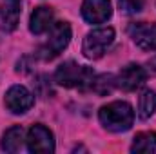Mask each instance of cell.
I'll use <instances>...</instances> for the list:
<instances>
[{"mask_svg": "<svg viewBox=\"0 0 156 154\" xmlns=\"http://www.w3.org/2000/svg\"><path fill=\"white\" fill-rule=\"evenodd\" d=\"M100 123L111 132L129 131L134 121V111L127 102H111L98 111Z\"/></svg>", "mask_w": 156, "mask_h": 154, "instance_id": "cell-1", "label": "cell"}, {"mask_svg": "<svg viewBox=\"0 0 156 154\" xmlns=\"http://www.w3.org/2000/svg\"><path fill=\"white\" fill-rule=\"evenodd\" d=\"M147 67H149V71H151L153 75H156V56H153V58L147 62Z\"/></svg>", "mask_w": 156, "mask_h": 154, "instance_id": "cell-17", "label": "cell"}, {"mask_svg": "<svg viewBox=\"0 0 156 154\" xmlns=\"http://www.w3.org/2000/svg\"><path fill=\"white\" fill-rule=\"evenodd\" d=\"M26 143H27L29 152H53L55 151L53 132L45 125H42V123H35L29 129Z\"/></svg>", "mask_w": 156, "mask_h": 154, "instance_id": "cell-6", "label": "cell"}, {"mask_svg": "<svg viewBox=\"0 0 156 154\" xmlns=\"http://www.w3.org/2000/svg\"><path fill=\"white\" fill-rule=\"evenodd\" d=\"M4 103H5L7 111H11L13 114H24L33 107L35 96L24 85H13V87L7 89Z\"/></svg>", "mask_w": 156, "mask_h": 154, "instance_id": "cell-5", "label": "cell"}, {"mask_svg": "<svg viewBox=\"0 0 156 154\" xmlns=\"http://www.w3.org/2000/svg\"><path fill=\"white\" fill-rule=\"evenodd\" d=\"M118 5H120V11L125 13V15H136L144 9L145 5V0H118Z\"/></svg>", "mask_w": 156, "mask_h": 154, "instance_id": "cell-16", "label": "cell"}, {"mask_svg": "<svg viewBox=\"0 0 156 154\" xmlns=\"http://www.w3.org/2000/svg\"><path fill=\"white\" fill-rule=\"evenodd\" d=\"M115 85H116V82L111 75H100V76H93L91 83H89V89L98 93V94H107V93H111V89Z\"/></svg>", "mask_w": 156, "mask_h": 154, "instance_id": "cell-15", "label": "cell"}, {"mask_svg": "<svg viewBox=\"0 0 156 154\" xmlns=\"http://www.w3.org/2000/svg\"><path fill=\"white\" fill-rule=\"evenodd\" d=\"M20 0H0V24L4 31H15L20 20Z\"/></svg>", "mask_w": 156, "mask_h": 154, "instance_id": "cell-10", "label": "cell"}, {"mask_svg": "<svg viewBox=\"0 0 156 154\" xmlns=\"http://www.w3.org/2000/svg\"><path fill=\"white\" fill-rule=\"evenodd\" d=\"M24 143V129L20 125H15L7 129L2 136V149L5 152H18Z\"/></svg>", "mask_w": 156, "mask_h": 154, "instance_id": "cell-12", "label": "cell"}, {"mask_svg": "<svg viewBox=\"0 0 156 154\" xmlns=\"http://www.w3.org/2000/svg\"><path fill=\"white\" fill-rule=\"evenodd\" d=\"M71 42V26L67 22H56L49 29L47 42L40 47L38 54L44 60H53L56 58Z\"/></svg>", "mask_w": 156, "mask_h": 154, "instance_id": "cell-3", "label": "cell"}, {"mask_svg": "<svg viewBox=\"0 0 156 154\" xmlns=\"http://www.w3.org/2000/svg\"><path fill=\"white\" fill-rule=\"evenodd\" d=\"M115 42V29L113 27H98L85 35L82 44V53L89 60H98L107 47Z\"/></svg>", "mask_w": 156, "mask_h": 154, "instance_id": "cell-4", "label": "cell"}, {"mask_svg": "<svg viewBox=\"0 0 156 154\" xmlns=\"http://www.w3.org/2000/svg\"><path fill=\"white\" fill-rule=\"evenodd\" d=\"M53 7H49V5H40L37 7L35 11H33V15H31V18H29V29H31V33H35V35H42V33H45L53 24Z\"/></svg>", "mask_w": 156, "mask_h": 154, "instance_id": "cell-11", "label": "cell"}, {"mask_svg": "<svg viewBox=\"0 0 156 154\" xmlns=\"http://www.w3.org/2000/svg\"><path fill=\"white\" fill-rule=\"evenodd\" d=\"M131 152H145V154L156 152V132H153V131L138 132L133 140Z\"/></svg>", "mask_w": 156, "mask_h": 154, "instance_id": "cell-13", "label": "cell"}, {"mask_svg": "<svg viewBox=\"0 0 156 154\" xmlns=\"http://www.w3.org/2000/svg\"><path fill=\"white\" fill-rule=\"evenodd\" d=\"M156 111V93L147 89L140 94L138 100V116L140 120H149Z\"/></svg>", "mask_w": 156, "mask_h": 154, "instance_id": "cell-14", "label": "cell"}, {"mask_svg": "<svg viewBox=\"0 0 156 154\" xmlns=\"http://www.w3.org/2000/svg\"><path fill=\"white\" fill-rule=\"evenodd\" d=\"M113 15L111 0H83L82 16L89 24H104Z\"/></svg>", "mask_w": 156, "mask_h": 154, "instance_id": "cell-8", "label": "cell"}, {"mask_svg": "<svg viewBox=\"0 0 156 154\" xmlns=\"http://www.w3.org/2000/svg\"><path fill=\"white\" fill-rule=\"evenodd\" d=\"M129 35L133 42L144 49V51H154L156 49V22H138L129 26Z\"/></svg>", "mask_w": 156, "mask_h": 154, "instance_id": "cell-9", "label": "cell"}, {"mask_svg": "<svg viewBox=\"0 0 156 154\" xmlns=\"http://www.w3.org/2000/svg\"><path fill=\"white\" fill-rule=\"evenodd\" d=\"M93 76H94V73L89 67L78 65L76 62H66L56 69L55 82L62 87H67V89H73V87L89 89V83H91Z\"/></svg>", "mask_w": 156, "mask_h": 154, "instance_id": "cell-2", "label": "cell"}, {"mask_svg": "<svg viewBox=\"0 0 156 154\" xmlns=\"http://www.w3.org/2000/svg\"><path fill=\"white\" fill-rule=\"evenodd\" d=\"M145 80H147V73L138 64H129V65L122 67L118 76L115 78L116 85L123 91H136L138 87H142L145 83Z\"/></svg>", "mask_w": 156, "mask_h": 154, "instance_id": "cell-7", "label": "cell"}]
</instances>
